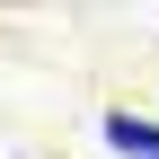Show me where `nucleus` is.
Returning <instances> with one entry per match:
<instances>
[{"instance_id":"1","label":"nucleus","mask_w":159,"mask_h":159,"mask_svg":"<svg viewBox=\"0 0 159 159\" xmlns=\"http://www.w3.org/2000/svg\"><path fill=\"white\" fill-rule=\"evenodd\" d=\"M106 142L124 150V159H159V124L133 115V106H115V115H106Z\"/></svg>"}]
</instances>
